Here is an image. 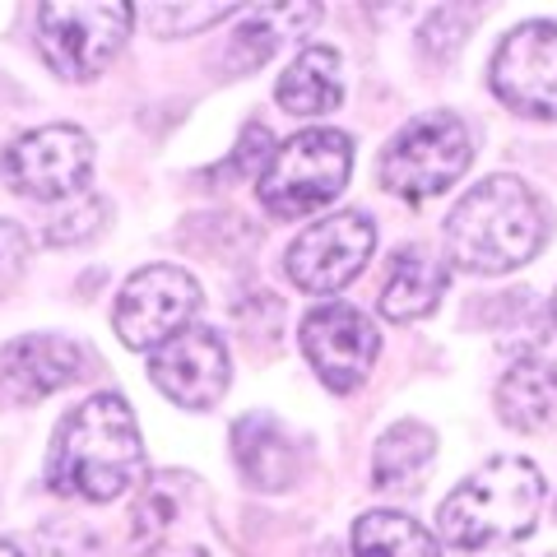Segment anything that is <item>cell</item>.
Listing matches in <instances>:
<instances>
[{
  "label": "cell",
  "instance_id": "cell-1",
  "mask_svg": "<svg viewBox=\"0 0 557 557\" xmlns=\"http://www.w3.org/2000/svg\"><path fill=\"white\" fill-rule=\"evenodd\" d=\"M145 479V446H139L135 413L121 395H94L65 413L51 437L47 487L79 502H116Z\"/></svg>",
  "mask_w": 557,
  "mask_h": 557
},
{
  "label": "cell",
  "instance_id": "cell-2",
  "mask_svg": "<svg viewBox=\"0 0 557 557\" xmlns=\"http://www.w3.org/2000/svg\"><path fill=\"white\" fill-rule=\"evenodd\" d=\"M548 242V205L520 177H487L450 209L446 251L469 274H507Z\"/></svg>",
  "mask_w": 557,
  "mask_h": 557
},
{
  "label": "cell",
  "instance_id": "cell-3",
  "mask_svg": "<svg viewBox=\"0 0 557 557\" xmlns=\"http://www.w3.org/2000/svg\"><path fill=\"white\" fill-rule=\"evenodd\" d=\"M539 511H544V474L530 460L497 456L442 502L437 525L446 534V544L474 553L487 544L525 539L534 530Z\"/></svg>",
  "mask_w": 557,
  "mask_h": 557
},
{
  "label": "cell",
  "instance_id": "cell-4",
  "mask_svg": "<svg viewBox=\"0 0 557 557\" xmlns=\"http://www.w3.org/2000/svg\"><path fill=\"white\" fill-rule=\"evenodd\" d=\"M354 172V139L344 131H302L274 145L260 172V205L274 219H307L344 190Z\"/></svg>",
  "mask_w": 557,
  "mask_h": 557
},
{
  "label": "cell",
  "instance_id": "cell-5",
  "mask_svg": "<svg viewBox=\"0 0 557 557\" xmlns=\"http://www.w3.org/2000/svg\"><path fill=\"white\" fill-rule=\"evenodd\" d=\"M469 163H474V139H469L465 121L450 112H428L413 116L381 153V186L418 205L456 186Z\"/></svg>",
  "mask_w": 557,
  "mask_h": 557
},
{
  "label": "cell",
  "instance_id": "cell-6",
  "mask_svg": "<svg viewBox=\"0 0 557 557\" xmlns=\"http://www.w3.org/2000/svg\"><path fill=\"white\" fill-rule=\"evenodd\" d=\"M131 20H135L131 5H65V0L42 5L38 10L42 61L70 84L94 79L126 47Z\"/></svg>",
  "mask_w": 557,
  "mask_h": 557
},
{
  "label": "cell",
  "instance_id": "cell-7",
  "mask_svg": "<svg viewBox=\"0 0 557 557\" xmlns=\"http://www.w3.org/2000/svg\"><path fill=\"white\" fill-rule=\"evenodd\" d=\"M200 307V284L177 265H149L126 278L116 298V335L135 354H153L168 339H177L182 330L190 325Z\"/></svg>",
  "mask_w": 557,
  "mask_h": 557
},
{
  "label": "cell",
  "instance_id": "cell-8",
  "mask_svg": "<svg viewBox=\"0 0 557 557\" xmlns=\"http://www.w3.org/2000/svg\"><path fill=\"white\" fill-rule=\"evenodd\" d=\"M209 511L190 474H163L139 487L131 539L139 557H209Z\"/></svg>",
  "mask_w": 557,
  "mask_h": 557
},
{
  "label": "cell",
  "instance_id": "cell-9",
  "mask_svg": "<svg viewBox=\"0 0 557 557\" xmlns=\"http://www.w3.org/2000/svg\"><path fill=\"white\" fill-rule=\"evenodd\" d=\"M94 172V145L79 126H42L20 135L5 149V177L20 196L70 200Z\"/></svg>",
  "mask_w": 557,
  "mask_h": 557
},
{
  "label": "cell",
  "instance_id": "cell-10",
  "mask_svg": "<svg viewBox=\"0 0 557 557\" xmlns=\"http://www.w3.org/2000/svg\"><path fill=\"white\" fill-rule=\"evenodd\" d=\"M493 94L520 116H557V24L534 20L507 33L493 57Z\"/></svg>",
  "mask_w": 557,
  "mask_h": 557
},
{
  "label": "cell",
  "instance_id": "cell-11",
  "mask_svg": "<svg viewBox=\"0 0 557 557\" xmlns=\"http://www.w3.org/2000/svg\"><path fill=\"white\" fill-rule=\"evenodd\" d=\"M376 247V228L368 214H330L288 247V278L302 293H339L354 284Z\"/></svg>",
  "mask_w": 557,
  "mask_h": 557
},
{
  "label": "cell",
  "instance_id": "cell-12",
  "mask_svg": "<svg viewBox=\"0 0 557 557\" xmlns=\"http://www.w3.org/2000/svg\"><path fill=\"white\" fill-rule=\"evenodd\" d=\"M302 348L330 391H358L381 354L376 325L348 302H325L302 321Z\"/></svg>",
  "mask_w": 557,
  "mask_h": 557
},
{
  "label": "cell",
  "instance_id": "cell-13",
  "mask_svg": "<svg viewBox=\"0 0 557 557\" xmlns=\"http://www.w3.org/2000/svg\"><path fill=\"white\" fill-rule=\"evenodd\" d=\"M149 376L172 405L182 409H209L219 405V395L228 391V348L214 330L186 325L177 339L153 348Z\"/></svg>",
  "mask_w": 557,
  "mask_h": 557
},
{
  "label": "cell",
  "instance_id": "cell-14",
  "mask_svg": "<svg viewBox=\"0 0 557 557\" xmlns=\"http://www.w3.org/2000/svg\"><path fill=\"white\" fill-rule=\"evenodd\" d=\"M84 372V348L65 335H24L0 348V399L38 405Z\"/></svg>",
  "mask_w": 557,
  "mask_h": 557
},
{
  "label": "cell",
  "instance_id": "cell-15",
  "mask_svg": "<svg viewBox=\"0 0 557 557\" xmlns=\"http://www.w3.org/2000/svg\"><path fill=\"white\" fill-rule=\"evenodd\" d=\"M233 460L260 493H278L298 474V446L270 413H247L233 423Z\"/></svg>",
  "mask_w": 557,
  "mask_h": 557
},
{
  "label": "cell",
  "instance_id": "cell-16",
  "mask_svg": "<svg viewBox=\"0 0 557 557\" xmlns=\"http://www.w3.org/2000/svg\"><path fill=\"white\" fill-rule=\"evenodd\" d=\"M311 24H321V5H256V10H242L228 61L251 70L260 61H270L284 42L307 38Z\"/></svg>",
  "mask_w": 557,
  "mask_h": 557
},
{
  "label": "cell",
  "instance_id": "cell-17",
  "mask_svg": "<svg viewBox=\"0 0 557 557\" xmlns=\"http://www.w3.org/2000/svg\"><path fill=\"white\" fill-rule=\"evenodd\" d=\"M497 413L516 432H539L557 418V362L548 358H520L497 386Z\"/></svg>",
  "mask_w": 557,
  "mask_h": 557
},
{
  "label": "cell",
  "instance_id": "cell-18",
  "mask_svg": "<svg viewBox=\"0 0 557 557\" xmlns=\"http://www.w3.org/2000/svg\"><path fill=\"white\" fill-rule=\"evenodd\" d=\"M278 108L293 116H325L339 108L344 98V75H339V57L330 47H307L284 75H278Z\"/></svg>",
  "mask_w": 557,
  "mask_h": 557
},
{
  "label": "cell",
  "instance_id": "cell-19",
  "mask_svg": "<svg viewBox=\"0 0 557 557\" xmlns=\"http://www.w3.org/2000/svg\"><path fill=\"white\" fill-rule=\"evenodd\" d=\"M442 288H446V270L428 251H418V247L399 251L386 284H381V317L395 325H409L437 307Z\"/></svg>",
  "mask_w": 557,
  "mask_h": 557
},
{
  "label": "cell",
  "instance_id": "cell-20",
  "mask_svg": "<svg viewBox=\"0 0 557 557\" xmlns=\"http://www.w3.org/2000/svg\"><path fill=\"white\" fill-rule=\"evenodd\" d=\"M354 557H442V548L418 520L399 511H368L354 520Z\"/></svg>",
  "mask_w": 557,
  "mask_h": 557
},
{
  "label": "cell",
  "instance_id": "cell-21",
  "mask_svg": "<svg viewBox=\"0 0 557 557\" xmlns=\"http://www.w3.org/2000/svg\"><path fill=\"white\" fill-rule=\"evenodd\" d=\"M432 450H437V437L423 428V423H395L386 437L376 442V456H372V479L376 487H409L423 469L432 465Z\"/></svg>",
  "mask_w": 557,
  "mask_h": 557
},
{
  "label": "cell",
  "instance_id": "cell-22",
  "mask_svg": "<svg viewBox=\"0 0 557 557\" xmlns=\"http://www.w3.org/2000/svg\"><path fill=\"white\" fill-rule=\"evenodd\" d=\"M139 14H145V24L159 33V38H186V33L209 28L219 20H237L242 10L237 5H149Z\"/></svg>",
  "mask_w": 557,
  "mask_h": 557
},
{
  "label": "cell",
  "instance_id": "cell-23",
  "mask_svg": "<svg viewBox=\"0 0 557 557\" xmlns=\"http://www.w3.org/2000/svg\"><path fill=\"white\" fill-rule=\"evenodd\" d=\"M465 33H469V14L456 10V5H446V10H432L428 14V24H423V47L432 51V57H450L460 42H465Z\"/></svg>",
  "mask_w": 557,
  "mask_h": 557
},
{
  "label": "cell",
  "instance_id": "cell-24",
  "mask_svg": "<svg viewBox=\"0 0 557 557\" xmlns=\"http://www.w3.org/2000/svg\"><path fill=\"white\" fill-rule=\"evenodd\" d=\"M24 256H28V237L20 223H10V219H0V302L10 298V288L20 284V274H24Z\"/></svg>",
  "mask_w": 557,
  "mask_h": 557
},
{
  "label": "cell",
  "instance_id": "cell-25",
  "mask_svg": "<svg viewBox=\"0 0 557 557\" xmlns=\"http://www.w3.org/2000/svg\"><path fill=\"white\" fill-rule=\"evenodd\" d=\"M270 153H274V135L265 126H247V135H242V145L233 153V163L223 172H251L256 163H270Z\"/></svg>",
  "mask_w": 557,
  "mask_h": 557
},
{
  "label": "cell",
  "instance_id": "cell-26",
  "mask_svg": "<svg viewBox=\"0 0 557 557\" xmlns=\"http://www.w3.org/2000/svg\"><path fill=\"white\" fill-rule=\"evenodd\" d=\"M98 219H102V205L98 200H84L75 214H65L61 223H51L47 228V242H75V237H89L98 228Z\"/></svg>",
  "mask_w": 557,
  "mask_h": 557
},
{
  "label": "cell",
  "instance_id": "cell-27",
  "mask_svg": "<svg viewBox=\"0 0 557 557\" xmlns=\"http://www.w3.org/2000/svg\"><path fill=\"white\" fill-rule=\"evenodd\" d=\"M0 557H24V553L14 548V544H0Z\"/></svg>",
  "mask_w": 557,
  "mask_h": 557
},
{
  "label": "cell",
  "instance_id": "cell-28",
  "mask_svg": "<svg viewBox=\"0 0 557 557\" xmlns=\"http://www.w3.org/2000/svg\"><path fill=\"white\" fill-rule=\"evenodd\" d=\"M553 325H557V293H553Z\"/></svg>",
  "mask_w": 557,
  "mask_h": 557
}]
</instances>
